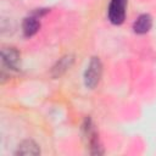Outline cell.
Segmentation results:
<instances>
[{
	"instance_id": "cell-1",
	"label": "cell",
	"mask_w": 156,
	"mask_h": 156,
	"mask_svg": "<svg viewBox=\"0 0 156 156\" xmlns=\"http://www.w3.org/2000/svg\"><path fill=\"white\" fill-rule=\"evenodd\" d=\"M102 74V63L99 57H91L85 72H84V83L87 88L94 89L101 78Z\"/></svg>"
},
{
	"instance_id": "cell-2",
	"label": "cell",
	"mask_w": 156,
	"mask_h": 156,
	"mask_svg": "<svg viewBox=\"0 0 156 156\" xmlns=\"http://www.w3.org/2000/svg\"><path fill=\"white\" fill-rule=\"evenodd\" d=\"M83 134H84V138L87 139V144L90 147V152L98 154V155L102 154V149H101V145L99 141L98 133H96L94 124L89 117H87L84 123H83Z\"/></svg>"
},
{
	"instance_id": "cell-3",
	"label": "cell",
	"mask_w": 156,
	"mask_h": 156,
	"mask_svg": "<svg viewBox=\"0 0 156 156\" xmlns=\"http://www.w3.org/2000/svg\"><path fill=\"white\" fill-rule=\"evenodd\" d=\"M127 0H111L108 5V20L111 23L119 26L126 18Z\"/></svg>"
},
{
	"instance_id": "cell-4",
	"label": "cell",
	"mask_w": 156,
	"mask_h": 156,
	"mask_svg": "<svg viewBox=\"0 0 156 156\" xmlns=\"http://www.w3.org/2000/svg\"><path fill=\"white\" fill-rule=\"evenodd\" d=\"M46 12H48V10H46V11L39 10V11H37L34 15H30V16H28V17L24 18V21H23V23H22V30H23L24 37L29 38V37L34 35V34L39 30V28H40L39 18H40L41 15H44V13H46Z\"/></svg>"
},
{
	"instance_id": "cell-5",
	"label": "cell",
	"mask_w": 156,
	"mask_h": 156,
	"mask_svg": "<svg viewBox=\"0 0 156 156\" xmlns=\"http://www.w3.org/2000/svg\"><path fill=\"white\" fill-rule=\"evenodd\" d=\"M1 57H2V63L9 67L10 69H18L20 61H21V55L17 49L15 48H4L1 51Z\"/></svg>"
},
{
	"instance_id": "cell-6",
	"label": "cell",
	"mask_w": 156,
	"mask_h": 156,
	"mask_svg": "<svg viewBox=\"0 0 156 156\" xmlns=\"http://www.w3.org/2000/svg\"><path fill=\"white\" fill-rule=\"evenodd\" d=\"M73 61H74V58H73L72 55H66V56L61 57V58L56 62V65L52 67V69H51V76H52L54 78L61 77L62 74H65V73L69 69V67L72 66Z\"/></svg>"
},
{
	"instance_id": "cell-7",
	"label": "cell",
	"mask_w": 156,
	"mask_h": 156,
	"mask_svg": "<svg viewBox=\"0 0 156 156\" xmlns=\"http://www.w3.org/2000/svg\"><path fill=\"white\" fill-rule=\"evenodd\" d=\"M151 27H152V18L147 13L140 15L133 24V29L136 34H145L150 30Z\"/></svg>"
},
{
	"instance_id": "cell-8",
	"label": "cell",
	"mask_w": 156,
	"mask_h": 156,
	"mask_svg": "<svg viewBox=\"0 0 156 156\" xmlns=\"http://www.w3.org/2000/svg\"><path fill=\"white\" fill-rule=\"evenodd\" d=\"M15 154L16 155H39L40 154V149L33 140L27 139V140H23L18 145L17 151Z\"/></svg>"
}]
</instances>
